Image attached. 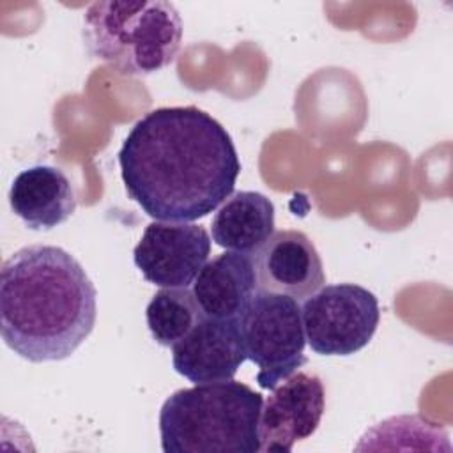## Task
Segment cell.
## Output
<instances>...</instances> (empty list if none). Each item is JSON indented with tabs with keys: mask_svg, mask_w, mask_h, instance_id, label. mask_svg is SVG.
I'll list each match as a JSON object with an SVG mask.
<instances>
[{
	"mask_svg": "<svg viewBox=\"0 0 453 453\" xmlns=\"http://www.w3.org/2000/svg\"><path fill=\"white\" fill-rule=\"evenodd\" d=\"M262 395L239 380L177 389L161 405L165 453H257Z\"/></svg>",
	"mask_w": 453,
	"mask_h": 453,
	"instance_id": "cell-3",
	"label": "cell"
},
{
	"mask_svg": "<svg viewBox=\"0 0 453 453\" xmlns=\"http://www.w3.org/2000/svg\"><path fill=\"white\" fill-rule=\"evenodd\" d=\"M326 409L324 382L310 372H294L271 389L262 403L260 451L288 453L320 425Z\"/></svg>",
	"mask_w": 453,
	"mask_h": 453,
	"instance_id": "cell-8",
	"label": "cell"
},
{
	"mask_svg": "<svg viewBox=\"0 0 453 453\" xmlns=\"http://www.w3.org/2000/svg\"><path fill=\"white\" fill-rule=\"evenodd\" d=\"M212 241L239 253H255L274 234V205L258 191L232 193L211 223Z\"/></svg>",
	"mask_w": 453,
	"mask_h": 453,
	"instance_id": "cell-13",
	"label": "cell"
},
{
	"mask_svg": "<svg viewBox=\"0 0 453 453\" xmlns=\"http://www.w3.org/2000/svg\"><path fill=\"white\" fill-rule=\"evenodd\" d=\"M129 198L156 221H195L235 188L241 161L228 131L198 106L145 113L119 150Z\"/></svg>",
	"mask_w": 453,
	"mask_h": 453,
	"instance_id": "cell-1",
	"label": "cell"
},
{
	"mask_svg": "<svg viewBox=\"0 0 453 453\" xmlns=\"http://www.w3.org/2000/svg\"><path fill=\"white\" fill-rule=\"evenodd\" d=\"M251 258L260 290L285 294L299 301L315 294L326 281L315 244L299 230L274 232Z\"/></svg>",
	"mask_w": 453,
	"mask_h": 453,
	"instance_id": "cell-10",
	"label": "cell"
},
{
	"mask_svg": "<svg viewBox=\"0 0 453 453\" xmlns=\"http://www.w3.org/2000/svg\"><path fill=\"white\" fill-rule=\"evenodd\" d=\"M203 317L193 292L186 288H161L147 304L145 319L152 338L172 347Z\"/></svg>",
	"mask_w": 453,
	"mask_h": 453,
	"instance_id": "cell-14",
	"label": "cell"
},
{
	"mask_svg": "<svg viewBox=\"0 0 453 453\" xmlns=\"http://www.w3.org/2000/svg\"><path fill=\"white\" fill-rule=\"evenodd\" d=\"M97 292L65 250L34 244L14 251L0 271V333L32 363L62 361L88 338Z\"/></svg>",
	"mask_w": 453,
	"mask_h": 453,
	"instance_id": "cell-2",
	"label": "cell"
},
{
	"mask_svg": "<svg viewBox=\"0 0 453 453\" xmlns=\"http://www.w3.org/2000/svg\"><path fill=\"white\" fill-rule=\"evenodd\" d=\"M246 359L237 317H202L172 345L173 370L195 384L230 380Z\"/></svg>",
	"mask_w": 453,
	"mask_h": 453,
	"instance_id": "cell-9",
	"label": "cell"
},
{
	"mask_svg": "<svg viewBox=\"0 0 453 453\" xmlns=\"http://www.w3.org/2000/svg\"><path fill=\"white\" fill-rule=\"evenodd\" d=\"M211 255L207 230L195 223L152 221L133 250L142 276L163 288H186Z\"/></svg>",
	"mask_w": 453,
	"mask_h": 453,
	"instance_id": "cell-7",
	"label": "cell"
},
{
	"mask_svg": "<svg viewBox=\"0 0 453 453\" xmlns=\"http://www.w3.org/2000/svg\"><path fill=\"white\" fill-rule=\"evenodd\" d=\"M257 273L248 253L225 251L200 269L193 281V297L211 319H235L257 292Z\"/></svg>",
	"mask_w": 453,
	"mask_h": 453,
	"instance_id": "cell-12",
	"label": "cell"
},
{
	"mask_svg": "<svg viewBox=\"0 0 453 453\" xmlns=\"http://www.w3.org/2000/svg\"><path fill=\"white\" fill-rule=\"evenodd\" d=\"M182 19L163 0L94 2L83 14V42L92 58L126 76L152 74L173 62Z\"/></svg>",
	"mask_w": 453,
	"mask_h": 453,
	"instance_id": "cell-4",
	"label": "cell"
},
{
	"mask_svg": "<svg viewBox=\"0 0 453 453\" xmlns=\"http://www.w3.org/2000/svg\"><path fill=\"white\" fill-rule=\"evenodd\" d=\"M301 319L306 343L320 356H350L373 338L380 311L368 288L356 283L320 287L304 299Z\"/></svg>",
	"mask_w": 453,
	"mask_h": 453,
	"instance_id": "cell-6",
	"label": "cell"
},
{
	"mask_svg": "<svg viewBox=\"0 0 453 453\" xmlns=\"http://www.w3.org/2000/svg\"><path fill=\"white\" fill-rule=\"evenodd\" d=\"M9 203L27 228L48 232L74 214L76 195L69 177L60 168L35 165L14 177Z\"/></svg>",
	"mask_w": 453,
	"mask_h": 453,
	"instance_id": "cell-11",
	"label": "cell"
},
{
	"mask_svg": "<svg viewBox=\"0 0 453 453\" xmlns=\"http://www.w3.org/2000/svg\"><path fill=\"white\" fill-rule=\"evenodd\" d=\"M237 319L246 357L258 366L262 389L271 391L306 363L301 306L294 297L257 288Z\"/></svg>",
	"mask_w": 453,
	"mask_h": 453,
	"instance_id": "cell-5",
	"label": "cell"
}]
</instances>
